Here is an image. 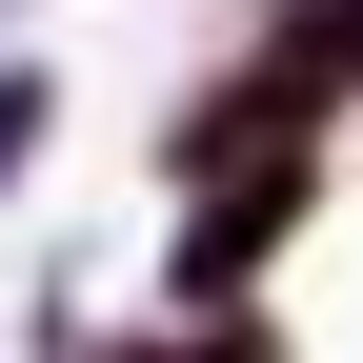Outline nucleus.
Segmentation results:
<instances>
[{
  "label": "nucleus",
  "mask_w": 363,
  "mask_h": 363,
  "mask_svg": "<svg viewBox=\"0 0 363 363\" xmlns=\"http://www.w3.org/2000/svg\"><path fill=\"white\" fill-rule=\"evenodd\" d=\"M283 222H303V142H283V162H242V182H222V202H202V222H182V283H202V303H222V283H242V262H262V242H283Z\"/></svg>",
  "instance_id": "obj_1"
},
{
  "label": "nucleus",
  "mask_w": 363,
  "mask_h": 363,
  "mask_svg": "<svg viewBox=\"0 0 363 363\" xmlns=\"http://www.w3.org/2000/svg\"><path fill=\"white\" fill-rule=\"evenodd\" d=\"M21 142H40V81H0V182H21Z\"/></svg>",
  "instance_id": "obj_2"
}]
</instances>
